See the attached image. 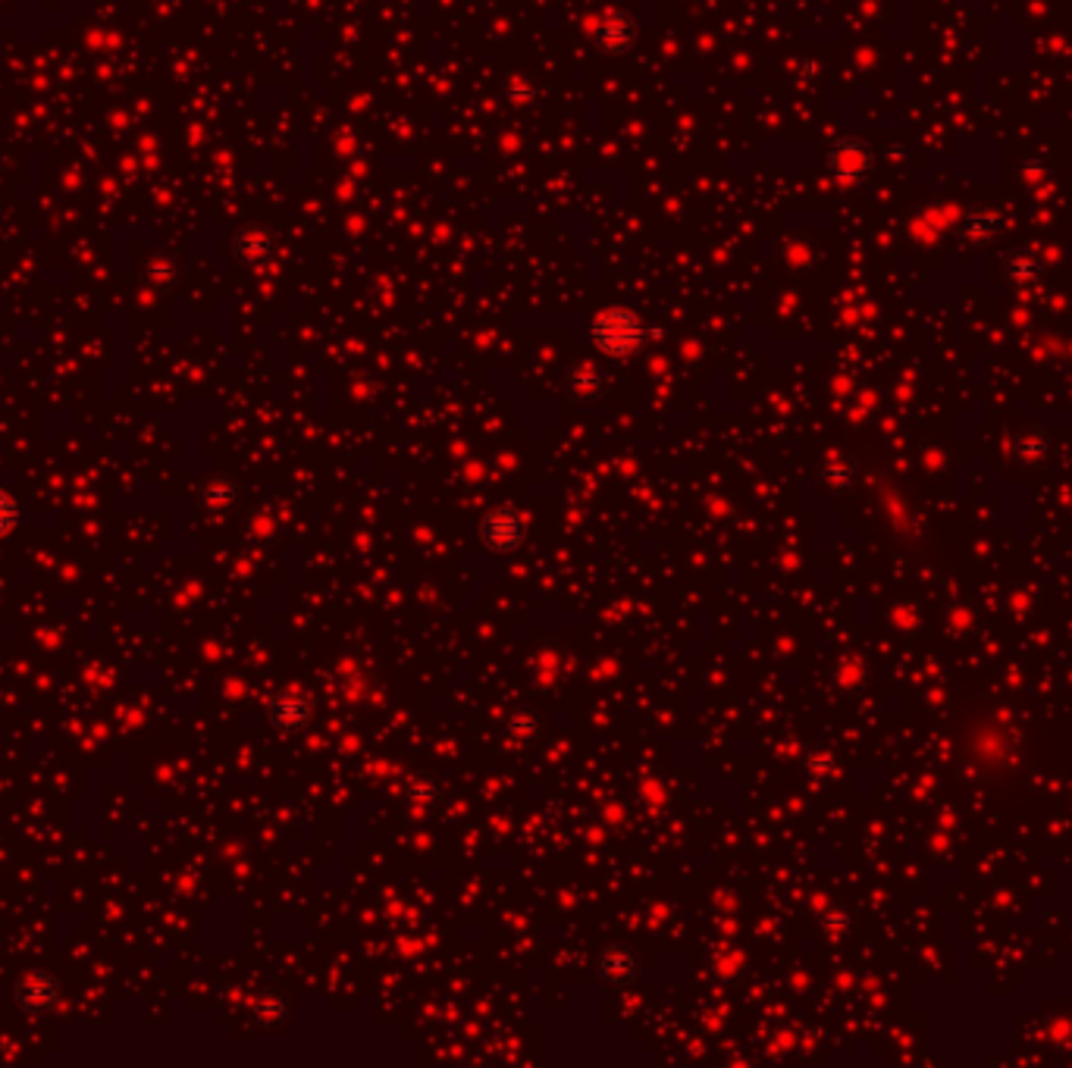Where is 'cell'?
<instances>
[{
	"mask_svg": "<svg viewBox=\"0 0 1072 1068\" xmlns=\"http://www.w3.org/2000/svg\"><path fill=\"white\" fill-rule=\"evenodd\" d=\"M652 336L649 326L631 307H605L590 323V342L609 358H631Z\"/></svg>",
	"mask_w": 1072,
	"mask_h": 1068,
	"instance_id": "cell-1",
	"label": "cell"
},
{
	"mask_svg": "<svg viewBox=\"0 0 1072 1068\" xmlns=\"http://www.w3.org/2000/svg\"><path fill=\"white\" fill-rule=\"evenodd\" d=\"M524 530H527L524 517H521L515 508H508V505H502V508H496V511H489V514L483 517V524H480V536H483V542H486L493 552H511V549H518L521 539H524Z\"/></svg>",
	"mask_w": 1072,
	"mask_h": 1068,
	"instance_id": "cell-3",
	"label": "cell"
},
{
	"mask_svg": "<svg viewBox=\"0 0 1072 1068\" xmlns=\"http://www.w3.org/2000/svg\"><path fill=\"white\" fill-rule=\"evenodd\" d=\"M270 718H273L276 727L295 730V727H301V724L311 718V702H308L305 696H298V693H283V696L273 699Z\"/></svg>",
	"mask_w": 1072,
	"mask_h": 1068,
	"instance_id": "cell-5",
	"label": "cell"
},
{
	"mask_svg": "<svg viewBox=\"0 0 1072 1068\" xmlns=\"http://www.w3.org/2000/svg\"><path fill=\"white\" fill-rule=\"evenodd\" d=\"M19 1003L26 1009H32V1012H44L54 1003V984L48 978H41V975L29 978L26 984L19 987Z\"/></svg>",
	"mask_w": 1072,
	"mask_h": 1068,
	"instance_id": "cell-7",
	"label": "cell"
},
{
	"mask_svg": "<svg viewBox=\"0 0 1072 1068\" xmlns=\"http://www.w3.org/2000/svg\"><path fill=\"white\" fill-rule=\"evenodd\" d=\"M637 956L631 953V949H624V946H615V949H605V953H602V959H599V971H602V978L605 981H612V984H624V981H631L634 975H637Z\"/></svg>",
	"mask_w": 1072,
	"mask_h": 1068,
	"instance_id": "cell-6",
	"label": "cell"
},
{
	"mask_svg": "<svg viewBox=\"0 0 1072 1068\" xmlns=\"http://www.w3.org/2000/svg\"><path fill=\"white\" fill-rule=\"evenodd\" d=\"M508 94H511V98H515L518 104H527V101L533 98V88H530L527 82L515 79V82H511V85H508Z\"/></svg>",
	"mask_w": 1072,
	"mask_h": 1068,
	"instance_id": "cell-12",
	"label": "cell"
},
{
	"mask_svg": "<svg viewBox=\"0 0 1072 1068\" xmlns=\"http://www.w3.org/2000/svg\"><path fill=\"white\" fill-rule=\"evenodd\" d=\"M637 29L634 19L627 10H605L596 22H593V44L602 54H624L634 47Z\"/></svg>",
	"mask_w": 1072,
	"mask_h": 1068,
	"instance_id": "cell-4",
	"label": "cell"
},
{
	"mask_svg": "<svg viewBox=\"0 0 1072 1068\" xmlns=\"http://www.w3.org/2000/svg\"><path fill=\"white\" fill-rule=\"evenodd\" d=\"M997 226H1000V217H997L994 210H975V213H969L966 223H963V235H966L969 242H972V239L982 242V239H988V235H994Z\"/></svg>",
	"mask_w": 1072,
	"mask_h": 1068,
	"instance_id": "cell-8",
	"label": "cell"
},
{
	"mask_svg": "<svg viewBox=\"0 0 1072 1068\" xmlns=\"http://www.w3.org/2000/svg\"><path fill=\"white\" fill-rule=\"evenodd\" d=\"M1007 276L1016 282H1035L1041 276V260L1035 254H1016L1007 264Z\"/></svg>",
	"mask_w": 1072,
	"mask_h": 1068,
	"instance_id": "cell-9",
	"label": "cell"
},
{
	"mask_svg": "<svg viewBox=\"0 0 1072 1068\" xmlns=\"http://www.w3.org/2000/svg\"><path fill=\"white\" fill-rule=\"evenodd\" d=\"M599 386H602V376L593 367H580L571 376V392H577V395H593Z\"/></svg>",
	"mask_w": 1072,
	"mask_h": 1068,
	"instance_id": "cell-10",
	"label": "cell"
},
{
	"mask_svg": "<svg viewBox=\"0 0 1072 1068\" xmlns=\"http://www.w3.org/2000/svg\"><path fill=\"white\" fill-rule=\"evenodd\" d=\"M16 520H19L16 502H13L7 492H0V536H7V533L16 527Z\"/></svg>",
	"mask_w": 1072,
	"mask_h": 1068,
	"instance_id": "cell-11",
	"label": "cell"
},
{
	"mask_svg": "<svg viewBox=\"0 0 1072 1068\" xmlns=\"http://www.w3.org/2000/svg\"><path fill=\"white\" fill-rule=\"evenodd\" d=\"M825 170L837 179V182H859L872 170V148L866 141L856 138H844L825 154Z\"/></svg>",
	"mask_w": 1072,
	"mask_h": 1068,
	"instance_id": "cell-2",
	"label": "cell"
}]
</instances>
